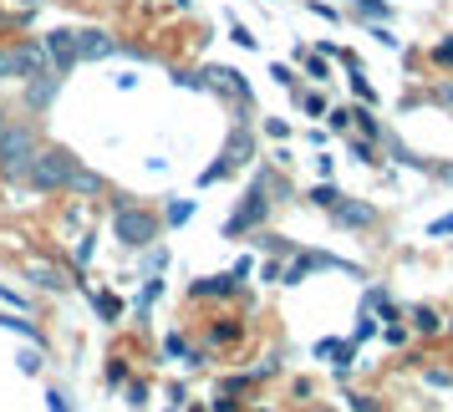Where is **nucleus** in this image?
Listing matches in <instances>:
<instances>
[{"instance_id":"nucleus-1","label":"nucleus","mask_w":453,"mask_h":412,"mask_svg":"<svg viewBox=\"0 0 453 412\" xmlns=\"http://www.w3.org/2000/svg\"><path fill=\"white\" fill-rule=\"evenodd\" d=\"M72 168H77V158L66 148H36V158L26 168V184L36 188V194H62L66 179H72Z\"/></svg>"},{"instance_id":"nucleus-2","label":"nucleus","mask_w":453,"mask_h":412,"mask_svg":"<svg viewBox=\"0 0 453 412\" xmlns=\"http://www.w3.org/2000/svg\"><path fill=\"white\" fill-rule=\"evenodd\" d=\"M36 127L26 123H5L0 127V173L5 179H26V168H31V158H36Z\"/></svg>"},{"instance_id":"nucleus-3","label":"nucleus","mask_w":453,"mask_h":412,"mask_svg":"<svg viewBox=\"0 0 453 412\" xmlns=\"http://www.w3.org/2000/svg\"><path fill=\"white\" fill-rule=\"evenodd\" d=\"M112 234H118L127 249H143V245L158 240V214H148V209H138V204H123L118 219H112Z\"/></svg>"},{"instance_id":"nucleus-4","label":"nucleus","mask_w":453,"mask_h":412,"mask_svg":"<svg viewBox=\"0 0 453 412\" xmlns=\"http://www.w3.org/2000/svg\"><path fill=\"white\" fill-rule=\"evenodd\" d=\"M265 214H270V199H265V179H260V184H255V188H250V194H245V204H240V214L229 219V234H240V229L260 225Z\"/></svg>"},{"instance_id":"nucleus-5","label":"nucleus","mask_w":453,"mask_h":412,"mask_svg":"<svg viewBox=\"0 0 453 412\" xmlns=\"http://www.w3.org/2000/svg\"><path fill=\"white\" fill-rule=\"evenodd\" d=\"M72 46H77V62H97V57L118 51V42L107 31H72Z\"/></svg>"},{"instance_id":"nucleus-6","label":"nucleus","mask_w":453,"mask_h":412,"mask_svg":"<svg viewBox=\"0 0 453 412\" xmlns=\"http://www.w3.org/2000/svg\"><path fill=\"white\" fill-rule=\"evenodd\" d=\"M42 46H46V57H51V72H57V77L77 66V46H72V31H51Z\"/></svg>"},{"instance_id":"nucleus-7","label":"nucleus","mask_w":453,"mask_h":412,"mask_svg":"<svg viewBox=\"0 0 453 412\" xmlns=\"http://www.w3.org/2000/svg\"><path fill=\"white\" fill-rule=\"evenodd\" d=\"M331 214H336V225H347V229H372V225H377V209L357 204V199H336Z\"/></svg>"},{"instance_id":"nucleus-8","label":"nucleus","mask_w":453,"mask_h":412,"mask_svg":"<svg viewBox=\"0 0 453 412\" xmlns=\"http://www.w3.org/2000/svg\"><path fill=\"white\" fill-rule=\"evenodd\" d=\"M51 72V57H46L42 42H26L21 46V82H31V77H46Z\"/></svg>"},{"instance_id":"nucleus-9","label":"nucleus","mask_w":453,"mask_h":412,"mask_svg":"<svg viewBox=\"0 0 453 412\" xmlns=\"http://www.w3.org/2000/svg\"><path fill=\"white\" fill-rule=\"evenodd\" d=\"M51 97H57V72H46V77H31V82H26V103L31 107H46Z\"/></svg>"},{"instance_id":"nucleus-10","label":"nucleus","mask_w":453,"mask_h":412,"mask_svg":"<svg viewBox=\"0 0 453 412\" xmlns=\"http://www.w3.org/2000/svg\"><path fill=\"white\" fill-rule=\"evenodd\" d=\"M66 188H72V194H87V199H97V194H103V179H97V173H92V168H72V179H66Z\"/></svg>"},{"instance_id":"nucleus-11","label":"nucleus","mask_w":453,"mask_h":412,"mask_svg":"<svg viewBox=\"0 0 453 412\" xmlns=\"http://www.w3.org/2000/svg\"><path fill=\"white\" fill-rule=\"evenodd\" d=\"M0 77H16L21 82V46H5L0 51Z\"/></svg>"},{"instance_id":"nucleus-12","label":"nucleus","mask_w":453,"mask_h":412,"mask_svg":"<svg viewBox=\"0 0 453 412\" xmlns=\"http://www.w3.org/2000/svg\"><path fill=\"white\" fill-rule=\"evenodd\" d=\"M412 326L423 331V336H433V331L443 326V321H438V316H433V310H428V306H418V310H412Z\"/></svg>"},{"instance_id":"nucleus-13","label":"nucleus","mask_w":453,"mask_h":412,"mask_svg":"<svg viewBox=\"0 0 453 412\" xmlns=\"http://www.w3.org/2000/svg\"><path fill=\"white\" fill-rule=\"evenodd\" d=\"M194 290H199V295H229V290H234V286H229L225 275H214V280H199V286H194Z\"/></svg>"},{"instance_id":"nucleus-14","label":"nucleus","mask_w":453,"mask_h":412,"mask_svg":"<svg viewBox=\"0 0 453 412\" xmlns=\"http://www.w3.org/2000/svg\"><path fill=\"white\" fill-rule=\"evenodd\" d=\"M0 326H11V331H21V336H31V341H42V331H36V326H26L21 316H0Z\"/></svg>"},{"instance_id":"nucleus-15","label":"nucleus","mask_w":453,"mask_h":412,"mask_svg":"<svg viewBox=\"0 0 453 412\" xmlns=\"http://www.w3.org/2000/svg\"><path fill=\"white\" fill-rule=\"evenodd\" d=\"M311 199H316V204H321V209H331V204H336V199H342V194H336V188H326V184H321V188H316V194H311Z\"/></svg>"},{"instance_id":"nucleus-16","label":"nucleus","mask_w":453,"mask_h":412,"mask_svg":"<svg viewBox=\"0 0 453 412\" xmlns=\"http://www.w3.org/2000/svg\"><path fill=\"white\" fill-rule=\"evenodd\" d=\"M36 280H42L46 290H62V280H57V270H46V265H36Z\"/></svg>"},{"instance_id":"nucleus-17","label":"nucleus","mask_w":453,"mask_h":412,"mask_svg":"<svg viewBox=\"0 0 453 412\" xmlns=\"http://www.w3.org/2000/svg\"><path fill=\"white\" fill-rule=\"evenodd\" d=\"M433 57H438V62L449 66V62H453V42H443V46H438V51H433Z\"/></svg>"},{"instance_id":"nucleus-18","label":"nucleus","mask_w":453,"mask_h":412,"mask_svg":"<svg viewBox=\"0 0 453 412\" xmlns=\"http://www.w3.org/2000/svg\"><path fill=\"white\" fill-rule=\"evenodd\" d=\"M46 402H51V412H66V397H62V392H51Z\"/></svg>"},{"instance_id":"nucleus-19","label":"nucleus","mask_w":453,"mask_h":412,"mask_svg":"<svg viewBox=\"0 0 453 412\" xmlns=\"http://www.w3.org/2000/svg\"><path fill=\"white\" fill-rule=\"evenodd\" d=\"M443 103H453V87H443Z\"/></svg>"},{"instance_id":"nucleus-20","label":"nucleus","mask_w":453,"mask_h":412,"mask_svg":"<svg viewBox=\"0 0 453 412\" xmlns=\"http://www.w3.org/2000/svg\"><path fill=\"white\" fill-rule=\"evenodd\" d=\"M0 127H5V112H0Z\"/></svg>"}]
</instances>
